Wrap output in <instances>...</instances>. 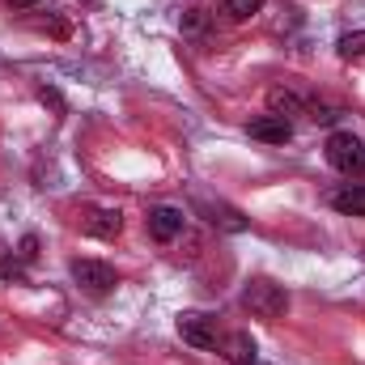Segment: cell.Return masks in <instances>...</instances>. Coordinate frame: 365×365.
I'll return each mask as SVG.
<instances>
[{"label": "cell", "instance_id": "1", "mask_svg": "<svg viewBox=\"0 0 365 365\" xmlns=\"http://www.w3.org/2000/svg\"><path fill=\"white\" fill-rule=\"evenodd\" d=\"M242 306H247L255 319L276 323V319H284V310H289V289L276 284V280H268V276H255V280H247V289H242Z\"/></svg>", "mask_w": 365, "mask_h": 365}, {"label": "cell", "instance_id": "2", "mask_svg": "<svg viewBox=\"0 0 365 365\" xmlns=\"http://www.w3.org/2000/svg\"><path fill=\"white\" fill-rule=\"evenodd\" d=\"M327 162L340 170V175H365V145L353 132H331L327 136Z\"/></svg>", "mask_w": 365, "mask_h": 365}, {"label": "cell", "instance_id": "3", "mask_svg": "<svg viewBox=\"0 0 365 365\" xmlns=\"http://www.w3.org/2000/svg\"><path fill=\"white\" fill-rule=\"evenodd\" d=\"M179 336L191 344V349H217V319L212 314H200V310H182L179 314Z\"/></svg>", "mask_w": 365, "mask_h": 365}, {"label": "cell", "instance_id": "4", "mask_svg": "<svg viewBox=\"0 0 365 365\" xmlns=\"http://www.w3.org/2000/svg\"><path fill=\"white\" fill-rule=\"evenodd\" d=\"M73 280L86 289V293H93V297H102V293H110L115 284H119V276H115V268H106V264H98V259H73Z\"/></svg>", "mask_w": 365, "mask_h": 365}, {"label": "cell", "instance_id": "5", "mask_svg": "<svg viewBox=\"0 0 365 365\" xmlns=\"http://www.w3.org/2000/svg\"><path fill=\"white\" fill-rule=\"evenodd\" d=\"M149 234L158 238V242H175L182 234V225H187V217H182V208L175 204H158V208H149Z\"/></svg>", "mask_w": 365, "mask_h": 365}, {"label": "cell", "instance_id": "6", "mask_svg": "<svg viewBox=\"0 0 365 365\" xmlns=\"http://www.w3.org/2000/svg\"><path fill=\"white\" fill-rule=\"evenodd\" d=\"M81 230H86L90 238H119L123 212H119V208H86V212H81Z\"/></svg>", "mask_w": 365, "mask_h": 365}, {"label": "cell", "instance_id": "7", "mask_svg": "<svg viewBox=\"0 0 365 365\" xmlns=\"http://www.w3.org/2000/svg\"><path fill=\"white\" fill-rule=\"evenodd\" d=\"M195 212H204L212 225H221V230H230V234H242V230H247V217H242L238 208L221 204V200H204V195H195Z\"/></svg>", "mask_w": 365, "mask_h": 365}, {"label": "cell", "instance_id": "8", "mask_svg": "<svg viewBox=\"0 0 365 365\" xmlns=\"http://www.w3.org/2000/svg\"><path fill=\"white\" fill-rule=\"evenodd\" d=\"M247 132H251V140L284 145V140L293 136V123H289V119H280V115H259V119H251V123H247Z\"/></svg>", "mask_w": 365, "mask_h": 365}, {"label": "cell", "instance_id": "9", "mask_svg": "<svg viewBox=\"0 0 365 365\" xmlns=\"http://www.w3.org/2000/svg\"><path fill=\"white\" fill-rule=\"evenodd\" d=\"M217 349H221V357H225V361H234V365L255 361V340H251L247 331H230L225 340H217Z\"/></svg>", "mask_w": 365, "mask_h": 365}, {"label": "cell", "instance_id": "10", "mask_svg": "<svg viewBox=\"0 0 365 365\" xmlns=\"http://www.w3.org/2000/svg\"><path fill=\"white\" fill-rule=\"evenodd\" d=\"M268 115H280V119H289V123H293L297 115H310V106H306L293 90H272V93H268Z\"/></svg>", "mask_w": 365, "mask_h": 365}, {"label": "cell", "instance_id": "11", "mask_svg": "<svg viewBox=\"0 0 365 365\" xmlns=\"http://www.w3.org/2000/svg\"><path fill=\"white\" fill-rule=\"evenodd\" d=\"M331 208L344 212V217H365V182H353V187H340L331 195Z\"/></svg>", "mask_w": 365, "mask_h": 365}, {"label": "cell", "instance_id": "12", "mask_svg": "<svg viewBox=\"0 0 365 365\" xmlns=\"http://www.w3.org/2000/svg\"><path fill=\"white\" fill-rule=\"evenodd\" d=\"M259 9H264V0H221L225 21H247V17H255Z\"/></svg>", "mask_w": 365, "mask_h": 365}, {"label": "cell", "instance_id": "13", "mask_svg": "<svg viewBox=\"0 0 365 365\" xmlns=\"http://www.w3.org/2000/svg\"><path fill=\"white\" fill-rule=\"evenodd\" d=\"M336 51H340L344 60H361V56H365V30H353V34H344V38L336 43Z\"/></svg>", "mask_w": 365, "mask_h": 365}, {"label": "cell", "instance_id": "14", "mask_svg": "<svg viewBox=\"0 0 365 365\" xmlns=\"http://www.w3.org/2000/svg\"><path fill=\"white\" fill-rule=\"evenodd\" d=\"M204 21H208L204 9H191V13L182 17V34H204Z\"/></svg>", "mask_w": 365, "mask_h": 365}, {"label": "cell", "instance_id": "15", "mask_svg": "<svg viewBox=\"0 0 365 365\" xmlns=\"http://www.w3.org/2000/svg\"><path fill=\"white\" fill-rule=\"evenodd\" d=\"M21 259H34V238H21Z\"/></svg>", "mask_w": 365, "mask_h": 365}, {"label": "cell", "instance_id": "16", "mask_svg": "<svg viewBox=\"0 0 365 365\" xmlns=\"http://www.w3.org/2000/svg\"><path fill=\"white\" fill-rule=\"evenodd\" d=\"M9 4H13V9H34L38 0H9Z\"/></svg>", "mask_w": 365, "mask_h": 365}, {"label": "cell", "instance_id": "17", "mask_svg": "<svg viewBox=\"0 0 365 365\" xmlns=\"http://www.w3.org/2000/svg\"><path fill=\"white\" fill-rule=\"evenodd\" d=\"M247 365H264V361H259V357H255V361H247Z\"/></svg>", "mask_w": 365, "mask_h": 365}]
</instances>
